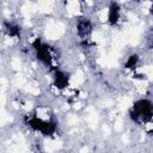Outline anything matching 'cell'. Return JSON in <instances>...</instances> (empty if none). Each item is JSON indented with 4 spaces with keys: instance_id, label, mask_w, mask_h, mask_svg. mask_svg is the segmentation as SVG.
<instances>
[{
    "instance_id": "5b68a950",
    "label": "cell",
    "mask_w": 153,
    "mask_h": 153,
    "mask_svg": "<svg viewBox=\"0 0 153 153\" xmlns=\"http://www.w3.org/2000/svg\"><path fill=\"white\" fill-rule=\"evenodd\" d=\"M67 82H68V76L63 72L56 71V73H55V85L57 87H65V86H67Z\"/></svg>"
},
{
    "instance_id": "8992f818",
    "label": "cell",
    "mask_w": 153,
    "mask_h": 153,
    "mask_svg": "<svg viewBox=\"0 0 153 153\" xmlns=\"http://www.w3.org/2000/svg\"><path fill=\"white\" fill-rule=\"evenodd\" d=\"M5 30L7 31V33L12 37H18L20 35V27L17 24H12V23H5Z\"/></svg>"
},
{
    "instance_id": "3957f363",
    "label": "cell",
    "mask_w": 153,
    "mask_h": 153,
    "mask_svg": "<svg viewBox=\"0 0 153 153\" xmlns=\"http://www.w3.org/2000/svg\"><path fill=\"white\" fill-rule=\"evenodd\" d=\"M76 32L81 38H87L92 32V24L88 18H79L76 22Z\"/></svg>"
},
{
    "instance_id": "277c9868",
    "label": "cell",
    "mask_w": 153,
    "mask_h": 153,
    "mask_svg": "<svg viewBox=\"0 0 153 153\" xmlns=\"http://www.w3.org/2000/svg\"><path fill=\"white\" fill-rule=\"evenodd\" d=\"M120 19V6L117 2H111L109 7V14H108V20L111 25L117 24Z\"/></svg>"
},
{
    "instance_id": "7a4b0ae2",
    "label": "cell",
    "mask_w": 153,
    "mask_h": 153,
    "mask_svg": "<svg viewBox=\"0 0 153 153\" xmlns=\"http://www.w3.org/2000/svg\"><path fill=\"white\" fill-rule=\"evenodd\" d=\"M32 45H33V49H35V51H36L37 59H38L39 61H42L43 63H45V65H50L53 57H51V53H50L49 45L42 43L38 38L33 42Z\"/></svg>"
},
{
    "instance_id": "ba28073f",
    "label": "cell",
    "mask_w": 153,
    "mask_h": 153,
    "mask_svg": "<svg viewBox=\"0 0 153 153\" xmlns=\"http://www.w3.org/2000/svg\"><path fill=\"white\" fill-rule=\"evenodd\" d=\"M147 47L148 49H153V27H151V30L147 33Z\"/></svg>"
},
{
    "instance_id": "6da1fadb",
    "label": "cell",
    "mask_w": 153,
    "mask_h": 153,
    "mask_svg": "<svg viewBox=\"0 0 153 153\" xmlns=\"http://www.w3.org/2000/svg\"><path fill=\"white\" fill-rule=\"evenodd\" d=\"M129 116L137 124L151 122L153 120V102L149 99L136 100L129 110Z\"/></svg>"
},
{
    "instance_id": "52a82bcc",
    "label": "cell",
    "mask_w": 153,
    "mask_h": 153,
    "mask_svg": "<svg viewBox=\"0 0 153 153\" xmlns=\"http://www.w3.org/2000/svg\"><path fill=\"white\" fill-rule=\"evenodd\" d=\"M137 62H139V56H137L136 54H133V55H130V56L127 59L124 67H126V68H135L136 65H137Z\"/></svg>"
}]
</instances>
